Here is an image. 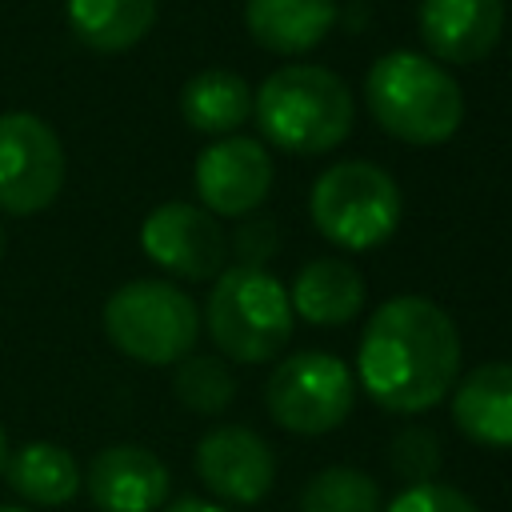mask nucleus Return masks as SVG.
<instances>
[{
  "label": "nucleus",
  "mask_w": 512,
  "mask_h": 512,
  "mask_svg": "<svg viewBox=\"0 0 512 512\" xmlns=\"http://www.w3.org/2000/svg\"><path fill=\"white\" fill-rule=\"evenodd\" d=\"M140 248L156 268L180 280H216L224 272L228 236L220 232L216 216L204 212L200 204L168 200L144 216Z\"/></svg>",
  "instance_id": "obj_9"
},
{
  "label": "nucleus",
  "mask_w": 512,
  "mask_h": 512,
  "mask_svg": "<svg viewBox=\"0 0 512 512\" xmlns=\"http://www.w3.org/2000/svg\"><path fill=\"white\" fill-rule=\"evenodd\" d=\"M384 512H480L460 488L452 484H408L400 496H392V504Z\"/></svg>",
  "instance_id": "obj_23"
},
{
  "label": "nucleus",
  "mask_w": 512,
  "mask_h": 512,
  "mask_svg": "<svg viewBox=\"0 0 512 512\" xmlns=\"http://www.w3.org/2000/svg\"><path fill=\"white\" fill-rule=\"evenodd\" d=\"M264 400L284 432L324 436L348 420L356 380L352 368L332 352H292L272 368Z\"/></svg>",
  "instance_id": "obj_7"
},
{
  "label": "nucleus",
  "mask_w": 512,
  "mask_h": 512,
  "mask_svg": "<svg viewBox=\"0 0 512 512\" xmlns=\"http://www.w3.org/2000/svg\"><path fill=\"white\" fill-rule=\"evenodd\" d=\"M336 16V0H244L248 36L276 56H300L316 48L332 32Z\"/></svg>",
  "instance_id": "obj_15"
},
{
  "label": "nucleus",
  "mask_w": 512,
  "mask_h": 512,
  "mask_svg": "<svg viewBox=\"0 0 512 512\" xmlns=\"http://www.w3.org/2000/svg\"><path fill=\"white\" fill-rule=\"evenodd\" d=\"M288 300H292V316H304L308 324L336 328V324H348L360 312L364 280L352 264H344L336 256H320V260H308L296 272Z\"/></svg>",
  "instance_id": "obj_16"
},
{
  "label": "nucleus",
  "mask_w": 512,
  "mask_h": 512,
  "mask_svg": "<svg viewBox=\"0 0 512 512\" xmlns=\"http://www.w3.org/2000/svg\"><path fill=\"white\" fill-rule=\"evenodd\" d=\"M196 476L224 504H260L276 480V456L244 424L208 428L196 444Z\"/></svg>",
  "instance_id": "obj_11"
},
{
  "label": "nucleus",
  "mask_w": 512,
  "mask_h": 512,
  "mask_svg": "<svg viewBox=\"0 0 512 512\" xmlns=\"http://www.w3.org/2000/svg\"><path fill=\"white\" fill-rule=\"evenodd\" d=\"M212 344L236 364H268L292 336L288 288L268 268H224L204 304Z\"/></svg>",
  "instance_id": "obj_4"
},
{
  "label": "nucleus",
  "mask_w": 512,
  "mask_h": 512,
  "mask_svg": "<svg viewBox=\"0 0 512 512\" xmlns=\"http://www.w3.org/2000/svg\"><path fill=\"white\" fill-rule=\"evenodd\" d=\"M104 336L140 364H180L200 340V308L168 280H128L104 300Z\"/></svg>",
  "instance_id": "obj_5"
},
{
  "label": "nucleus",
  "mask_w": 512,
  "mask_h": 512,
  "mask_svg": "<svg viewBox=\"0 0 512 512\" xmlns=\"http://www.w3.org/2000/svg\"><path fill=\"white\" fill-rule=\"evenodd\" d=\"M84 488L100 512H160L168 504L172 476L156 452L140 444H112L88 460Z\"/></svg>",
  "instance_id": "obj_12"
},
{
  "label": "nucleus",
  "mask_w": 512,
  "mask_h": 512,
  "mask_svg": "<svg viewBox=\"0 0 512 512\" xmlns=\"http://www.w3.org/2000/svg\"><path fill=\"white\" fill-rule=\"evenodd\" d=\"M72 36L104 56L136 48L156 24V0H64Z\"/></svg>",
  "instance_id": "obj_17"
},
{
  "label": "nucleus",
  "mask_w": 512,
  "mask_h": 512,
  "mask_svg": "<svg viewBox=\"0 0 512 512\" xmlns=\"http://www.w3.org/2000/svg\"><path fill=\"white\" fill-rule=\"evenodd\" d=\"M388 460L392 472L404 476L408 484H428L432 472L440 468V440L432 436V428H400L388 444Z\"/></svg>",
  "instance_id": "obj_22"
},
{
  "label": "nucleus",
  "mask_w": 512,
  "mask_h": 512,
  "mask_svg": "<svg viewBox=\"0 0 512 512\" xmlns=\"http://www.w3.org/2000/svg\"><path fill=\"white\" fill-rule=\"evenodd\" d=\"M4 464H8V436H4V428H0V472H4Z\"/></svg>",
  "instance_id": "obj_26"
},
{
  "label": "nucleus",
  "mask_w": 512,
  "mask_h": 512,
  "mask_svg": "<svg viewBox=\"0 0 512 512\" xmlns=\"http://www.w3.org/2000/svg\"><path fill=\"white\" fill-rule=\"evenodd\" d=\"M300 512H380V488L368 472L332 464L304 484Z\"/></svg>",
  "instance_id": "obj_20"
},
{
  "label": "nucleus",
  "mask_w": 512,
  "mask_h": 512,
  "mask_svg": "<svg viewBox=\"0 0 512 512\" xmlns=\"http://www.w3.org/2000/svg\"><path fill=\"white\" fill-rule=\"evenodd\" d=\"M4 476L20 500L40 504V508H60L80 492L76 456L60 444H48V440H32L20 452H8Z\"/></svg>",
  "instance_id": "obj_19"
},
{
  "label": "nucleus",
  "mask_w": 512,
  "mask_h": 512,
  "mask_svg": "<svg viewBox=\"0 0 512 512\" xmlns=\"http://www.w3.org/2000/svg\"><path fill=\"white\" fill-rule=\"evenodd\" d=\"M0 260H4V228H0Z\"/></svg>",
  "instance_id": "obj_28"
},
{
  "label": "nucleus",
  "mask_w": 512,
  "mask_h": 512,
  "mask_svg": "<svg viewBox=\"0 0 512 512\" xmlns=\"http://www.w3.org/2000/svg\"><path fill=\"white\" fill-rule=\"evenodd\" d=\"M420 36L444 64H476L504 36V0H420Z\"/></svg>",
  "instance_id": "obj_13"
},
{
  "label": "nucleus",
  "mask_w": 512,
  "mask_h": 512,
  "mask_svg": "<svg viewBox=\"0 0 512 512\" xmlns=\"http://www.w3.org/2000/svg\"><path fill=\"white\" fill-rule=\"evenodd\" d=\"M452 420L472 444L512 448V364L472 368L452 392Z\"/></svg>",
  "instance_id": "obj_14"
},
{
  "label": "nucleus",
  "mask_w": 512,
  "mask_h": 512,
  "mask_svg": "<svg viewBox=\"0 0 512 512\" xmlns=\"http://www.w3.org/2000/svg\"><path fill=\"white\" fill-rule=\"evenodd\" d=\"M460 372V332L452 316L416 292L384 300L356 348L360 388L384 408L400 416H416L436 408Z\"/></svg>",
  "instance_id": "obj_1"
},
{
  "label": "nucleus",
  "mask_w": 512,
  "mask_h": 512,
  "mask_svg": "<svg viewBox=\"0 0 512 512\" xmlns=\"http://www.w3.org/2000/svg\"><path fill=\"white\" fill-rule=\"evenodd\" d=\"M252 116L268 144L320 156L348 140L352 132V92L320 64H284L252 92Z\"/></svg>",
  "instance_id": "obj_3"
},
{
  "label": "nucleus",
  "mask_w": 512,
  "mask_h": 512,
  "mask_svg": "<svg viewBox=\"0 0 512 512\" xmlns=\"http://www.w3.org/2000/svg\"><path fill=\"white\" fill-rule=\"evenodd\" d=\"M160 512H228V508L212 504V500H200V496H180V500H168Z\"/></svg>",
  "instance_id": "obj_25"
},
{
  "label": "nucleus",
  "mask_w": 512,
  "mask_h": 512,
  "mask_svg": "<svg viewBox=\"0 0 512 512\" xmlns=\"http://www.w3.org/2000/svg\"><path fill=\"white\" fill-rule=\"evenodd\" d=\"M64 144L36 112H0V212L36 216L64 188Z\"/></svg>",
  "instance_id": "obj_8"
},
{
  "label": "nucleus",
  "mask_w": 512,
  "mask_h": 512,
  "mask_svg": "<svg viewBox=\"0 0 512 512\" xmlns=\"http://www.w3.org/2000/svg\"><path fill=\"white\" fill-rule=\"evenodd\" d=\"M308 216L336 248L368 252L396 232L400 188L372 160H340L316 176L308 192Z\"/></svg>",
  "instance_id": "obj_6"
},
{
  "label": "nucleus",
  "mask_w": 512,
  "mask_h": 512,
  "mask_svg": "<svg viewBox=\"0 0 512 512\" xmlns=\"http://www.w3.org/2000/svg\"><path fill=\"white\" fill-rule=\"evenodd\" d=\"M232 240H236L232 248H236V256H240L244 268H264L268 256L276 252V224L264 220V216H256V220H248Z\"/></svg>",
  "instance_id": "obj_24"
},
{
  "label": "nucleus",
  "mask_w": 512,
  "mask_h": 512,
  "mask_svg": "<svg viewBox=\"0 0 512 512\" xmlns=\"http://www.w3.org/2000/svg\"><path fill=\"white\" fill-rule=\"evenodd\" d=\"M200 208L212 216H248L268 200L272 188V156L260 140L220 136L196 156L192 168Z\"/></svg>",
  "instance_id": "obj_10"
},
{
  "label": "nucleus",
  "mask_w": 512,
  "mask_h": 512,
  "mask_svg": "<svg viewBox=\"0 0 512 512\" xmlns=\"http://www.w3.org/2000/svg\"><path fill=\"white\" fill-rule=\"evenodd\" d=\"M364 100L388 136L416 148L444 144L464 120L460 84L440 60L412 48H396L372 60L364 76Z\"/></svg>",
  "instance_id": "obj_2"
},
{
  "label": "nucleus",
  "mask_w": 512,
  "mask_h": 512,
  "mask_svg": "<svg viewBox=\"0 0 512 512\" xmlns=\"http://www.w3.org/2000/svg\"><path fill=\"white\" fill-rule=\"evenodd\" d=\"M184 124L204 136H228L252 116V88L240 72L204 68L180 88Z\"/></svg>",
  "instance_id": "obj_18"
},
{
  "label": "nucleus",
  "mask_w": 512,
  "mask_h": 512,
  "mask_svg": "<svg viewBox=\"0 0 512 512\" xmlns=\"http://www.w3.org/2000/svg\"><path fill=\"white\" fill-rule=\"evenodd\" d=\"M172 392L188 412L216 416L236 400V376L220 356H184L176 364Z\"/></svg>",
  "instance_id": "obj_21"
},
{
  "label": "nucleus",
  "mask_w": 512,
  "mask_h": 512,
  "mask_svg": "<svg viewBox=\"0 0 512 512\" xmlns=\"http://www.w3.org/2000/svg\"><path fill=\"white\" fill-rule=\"evenodd\" d=\"M0 512H28V508H20V504H0Z\"/></svg>",
  "instance_id": "obj_27"
}]
</instances>
